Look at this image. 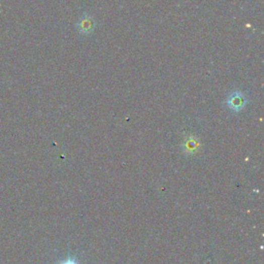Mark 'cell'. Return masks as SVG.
I'll use <instances>...</instances> for the list:
<instances>
[{
  "label": "cell",
  "instance_id": "obj_3",
  "mask_svg": "<svg viewBox=\"0 0 264 264\" xmlns=\"http://www.w3.org/2000/svg\"><path fill=\"white\" fill-rule=\"evenodd\" d=\"M60 264H80V263H79V261L76 258L70 257L68 259H65L64 261H62Z\"/></svg>",
  "mask_w": 264,
  "mask_h": 264
},
{
  "label": "cell",
  "instance_id": "obj_1",
  "mask_svg": "<svg viewBox=\"0 0 264 264\" xmlns=\"http://www.w3.org/2000/svg\"><path fill=\"white\" fill-rule=\"evenodd\" d=\"M247 97L240 91H233L227 98L226 103L233 112H238L243 109L247 104Z\"/></svg>",
  "mask_w": 264,
  "mask_h": 264
},
{
  "label": "cell",
  "instance_id": "obj_2",
  "mask_svg": "<svg viewBox=\"0 0 264 264\" xmlns=\"http://www.w3.org/2000/svg\"><path fill=\"white\" fill-rule=\"evenodd\" d=\"M76 27L82 34H90L95 28V22L92 17L84 15L76 24Z\"/></svg>",
  "mask_w": 264,
  "mask_h": 264
}]
</instances>
